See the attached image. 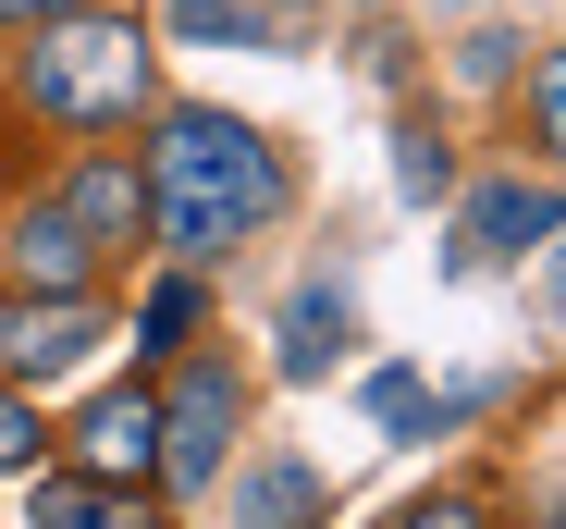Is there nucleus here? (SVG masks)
Returning <instances> with one entry per match:
<instances>
[{
    "mask_svg": "<svg viewBox=\"0 0 566 529\" xmlns=\"http://www.w3.org/2000/svg\"><path fill=\"white\" fill-rule=\"evenodd\" d=\"M369 419H395V431H407V419H419V382H407V370H382V382H369Z\"/></svg>",
    "mask_w": 566,
    "mask_h": 529,
    "instance_id": "18",
    "label": "nucleus"
},
{
    "mask_svg": "<svg viewBox=\"0 0 566 529\" xmlns=\"http://www.w3.org/2000/svg\"><path fill=\"white\" fill-rule=\"evenodd\" d=\"M542 308L566 320V222H554V258H542Z\"/></svg>",
    "mask_w": 566,
    "mask_h": 529,
    "instance_id": "19",
    "label": "nucleus"
},
{
    "mask_svg": "<svg viewBox=\"0 0 566 529\" xmlns=\"http://www.w3.org/2000/svg\"><path fill=\"white\" fill-rule=\"evenodd\" d=\"M185 332H198V284H160L136 308V358H160V345H185Z\"/></svg>",
    "mask_w": 566,
    "mask_h": 529,
    "instance_id": "13",
    "label": "nucleus"
},
{
    "mask_svg": "<svg viewBox=\"0 0 566 529\" xmlns=\"http://www.w3.org/2000/svg\"><path fill=\"white\" fill-rule=\"evenodd\" d=\"M74 456H86V480H148L160 468V394H99L74 419Z\"/></svg>",
    "mask_w": 566,
    "mask_h": 529,
    "instance_id": "6",
    "label": "nucleus"
},
{
    "mask_svg": "<svg viewBox=\"0 0 566 529\" xmlns=\"http://www.w3.org/2000/svg\"><path fill=\"white\" fill-rule=\"evenodd\" d=\"M25 13L50 25V13H74V0H0V25H25Z\"/></svg>",
    "mask_w": 566,
    "mask_h": 529,
    "instance_id": "20",
    "label": "nucleus"
},
{
    "mask_svg": "<svg viewBox=\"0 0 566 529\" xmlns=\"http://www.w3.org/2000/svg\"><path fill=\"white\" fill-rule=\"evenodd\" d=\"M395 529H481V505H468V493H431V505H407Z\"/></svg>",
    "mask_w": 566,
    "mask_h": 529,
    "instance_id": "17",
    "label": "nucleus"
},
{
    "mask_svg": "<svg viewBox=\"0 0 566 529\" xmlns=\"http://www.w3.org/2000/svg\"><path fill=\"white\" fill-rule=\"evenodd\" d=\"M25 529H160V505L136 480H38Z\"/></svg>",
    "mask_w": 566,
    "mask_h": 529,
    "instance_id": "8",
    "label": "nucleus"
},
{
    "mask_svg": "<svg viewBox=\"0 0 566 529\" xmlns=\"http://www.w3.org/2000/svg\"><path fill=\"white\" fill-rule=\"evenodd\" d=\"M530 124H542V148L566 160V50H542V62H530Z\"/></svg>",
    "mask_w": 566,
    "mask_h": 529,
    "instance_id": "14",
    "label": "nucleus"
},
{
    "mask_svg": "<svg viewBox=\"0 0 566 529\" xmlns=\"http://www.w3.org/2000/svg\"><path fill=\"white\" fill-rule=\"evenodd\" d=\"M395 186H407V198H443V186H455V172H443V148H431L419 124L395 136Z\"/></svg>",
    "mask_w": 566,
    "mask_h": 529,
    "instance_id": "15",
    "label": "nucleus"
},
{
    "mask_svg": "<svg viewBox=\"0 0 566 529\" xmlns=\"http://www.w3.org/2000/svg\"><path fill=\"white\" fill-rule=\"evenodd\" d=\"M25 99L50 124H136L148 112V38L99 25V13H50V38L25 50Z\"/></svg>",
    "mask_w": 566,
    "mask_h": 529,
    "instance_id": "2",
    "label": "nucleus"
},
{
    "mask_svg": "<svg viewBox=\"0 0 566 529\" xmlns=\"http://www.w3.org/2000/svg\"><path fill=\"white\" fill-rule=\"evenodd\" d=\"M321 517V480L308 468H247L234 480V529H308Z\"/></svg>",
    "mask_w": 566,
    "mask_h": 529,
    "instance_id": "11",
    "label": "nucleus"
},
{
    "mask_svg": "<svg viewBox=\"0 0 566 529\" xmlns=\"http://www.w3.org/2000/svg\"><path fill=\"white\" fill-rule=\"evenodd\" d=\"M0 468H38V406L0 394Z\"/></svg>",
    "mask_w": 566,
    "mask_h": 529,
    "instance_id": "16",
    "label": "nucleus"
},
{
    "mask_svg": "<svg viewBox=\"0 0 566 529\" xmlns=\"http://www.w3.org/2000/svg\"><path fill=\"white\" fill-rule=\"evenodd\" d=\"M13 272H25V296H86L99 246L74 234V210H62V198H38V210L13 222Z\"/></svg>",
    "mask_w": 566,
    "mask_h": 529,
    "instance_id": "7",
    "label": "nucleus"
},
{
    "mask_svg": "<svg viewBox=\"0 0 566 529\" xmlns=\"http://www.w3.org/2000/svg\"><path fill=\"white\" fill-rule=\"evenodd\" d=\"M345 345H357V308H345L333 284H308L296 308H283V382H321Z\"/></svg>",
    "mask_w": 566,
    "mask_h": 529,
    "instance_id": "10",
    "label": "nucleus"
},
{
    "mask_svg": "<svg viewBox=\"0 0 566 529\" xmlns=\"http://www.w3.org/2000/svg\"><path fill=\"white\" fill-rule=\"evenodd\" d=\"M283 210V160L259 124L234 112H160V148H148V222L185 246V258H222L234 234H259Z\"/></svg>",
    "mask_w": 566,
    "mask_h": 529,
    "instance_id": "1",
    "label": "nucleus"
},
{
    "mask_svg": "<svg viewBox=\"0 0 566 529\" xmlns=\"http://www.w3.org/2000/svg\"><path fill=\"white\" fill-rule=\"evenodd\" d=\"M172 38H210V50H271V0H172Z\"/></svg>",
    "mask_w": 566,
    "mask_h": 529,
    "instance_id": "12",
    "label": "nucleus"
},
{
    "mask_svg": "<svg viewBox=\"0 0 566 529\" xmlns=\"http://www.w3.org/2000/svg\"><path fill=\"white\" fill-rule=\"evenodd\" d=\"M554 222H566L554 186H481L468 222H455V272H493V258H517V246H554Z\"/></svg>",
    "mask_w": 566,
    "mask_h": 529,
    "instance_id": "5",
    "label": "nucleus"
},
{
    "mask_svg": "<svg viewBox=\"0 0 566 529\" xmlns=\"http://www.w3.org/2000/svg\"><path fill=\"white\" fill-rule=\"evenodd\" d=\"M112 345V320L86 308V296H25L13 320H0V358H13V382H62V370H86Z\"/></svg>",
    "mask_w": 566,
    "mask_h": 529,
    "instance_id": "4",
    "label": "nucleus"
},
{
    "mask_svg": "<svg viewBox=\"0 0 566 529\" xmlns=\"http://www.w3.org/2000/svg\"><path fill=\"white\" fill-rule=\"evenodd\" d=\"M62 210H74V234H86V246H136V222H148V172L86 160L74 186H62Z\"/></svg>",
    "mask_w": 566,
    "mask_h": 529,
    "instance_id": "9",
    "label": "nucleus"
},
{
    "mask_svg": "<svg viewBox=\"0 0 566 529\" xmlns=\"http://www.w3.org/2000/svg\"><path fill=\"white\" fill-rule=\"evenodd\" d=\"M234 431H247L234 370H185V382L160 394V480H172V493H210V480L234 468Z\"/></svg>",
    "mask_w": 566,
    "mask_h": 529,
    "instance_id": "3",
    "label": "nucleus"
}]
</instances>
